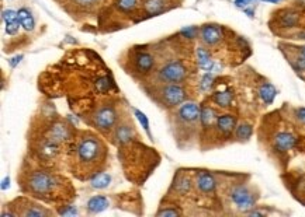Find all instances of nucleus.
<instances>
[{
	"instance_id": "obj_16",
	"label": "nucleus",
	"mask_w": 305,
	"mask_h": 217,
	"mask_svg": "<svg viewBox=\"0 0 305 217\" xmlns=\"http://www.w3.org/2000/svg\"><path fill=\"white\" fill-rule=\"evenodd\" d=\"M17 13H19V21L21 27L26 31H32L34 27H35V20L32 17L31 12L28 9H26V7H21Z\"/></svg>"
},
{
	"instance_id": "obj_33",
	"label": "nucleus",
	"mask_w": 305,
	"mask_h": 217,
	"mask_svg": "<svg viewBox=\"0 0 305 217\" xmlns=\"http://www.w3.org/2000/svg\"><path fill=\"white\" fill-rule=\"evenodd\" d=\"M21 58H23V56H16V58H13V59L10 61V66H12V68H14V66H16V65L20 62V59H21Z\"/></svg>"
},
{
	"instance_id": "obj_22",
	"label": "nucleus",
	"mask_w": 305,
	"mask_h": 217,
	"mask_svg": "<svg viewBox=\"0 0 305 217\" xmlns=\"http://www.w3.org/2000/svg\"><path fill=\"white\" fill-rule=\"evenodd\" d=\"M133 126H128V125H121L115 129V139H118L120 143H125L128 140L133 139Z\"/></svg>"
},
{
	"instance_id": "obj_15",
	"label": "nucleus",
	"mask_w": 305,
	"mask_h": 217,
	"mask_svg": "<svg viewBox=\"0 0 305 217\" xmlns=\"http://www.w3.org/2000/svg\"><path fill=\"white\" fill-rule=\"evenodd\" d=\"M135 65H137V69L142 72V73H146L149 72L153 66V56L151 53H146V52H141L137 55L135 58Z\"/></svg>"
},
{
	"instance_id": "obj_1",
	"label": "nucleus",
	"mask_w": 305,
	"mask_h": 217,
	"mask_svg": "<svg viewBox=\"0 0 305 217\" xmlns=\"http://www.w3.org/2000/svg\"><path fill=\"white\" fill-rule=\"evenodd\" d=\"M104 155H106V149L99 137L92 133H86L84 136L80 137L76 146L77 164L86 173L92 174V171H95L104 160Z\"/></svg>"
},
{
	"instance_id": "obj_7",
	"label": "nucleus",
	"mask_w": 305,
	"mask_h": 217,
	"mask_svg": "<svg viewBox=\"0 0 305 217\" xmlns=\"http://www.w3.org/2000/svg\"><path fill=\"white\" fill-rule=\"evenodd\" d=\"M297 144V137L294 133L288 130L277 132L273 137V149L279 153H286L288 150H292Z\"/></svg>"
},
{
	"instance_id": "obj_8",
	"label": "nucleus",
	"mask_w": 305,
	"mask_h": 217,
	"mask_svg": "<svg viewBox=\"0 0 305 217\" xmlns=\"http://www.w3.org/2000/svg\"><path fill=\"white\" fill-rule=\"evenodd\" d=\"M200 38H201L204 45H207V46H215V45H218V43L223 41V28H221L220 25L215 24L204 25L203 28L200 30Z\"/></svg>"
},
{
	"instance_id": "obj_23",
	"label": "nucleus",
	"mask_w": 305,
	"mask_h": 217,
	"mask_svg": "<svg viewBox=\"0 0 305 217\" xmlns=\"http://www.w3.org/2000/svg\"><path fill=\"white\" fill-rule=\"evenodd\" d=\"M110 181H111V178H110L108 174H97V175H95V178L92 180V186H93V188H97V189H104V188H107L108 186Z\"/></svg>"
},
{
	"instance_id": "obj_27",
	"label": "nucleus",
	"mask_w": 305,
	"mask_h": 217,
	"mask_svg": "<svg viewBox=\"0 0 305 217\" xmlns=\"http://www.w3.org/2000/svg\"><path fill=\"white\" fill-rule=\"evenodd\" d=\"M212 83H214V76L210 75V73H207V75L201 79L200 87H201L203 91H208V90L211 88V86H212Z\"/></svg>"
},
{
	"instance_id": "obj_4",
	"label": "nucleus",
	"mask_w": 305,
	"mask_h": 217,
	"mask_svg": "<svg viewBox=\"0 0 305 217\" xmlns=\"http://www.w3.org/2000/svg\"><path fill=\"white\" fill-rule=\"evenodd\" d=\"M162 102L166 104V106H176L182 104L186 99V91L185 88L179 84H165L160 87L159 91Z\"/></svg>"
},
{
	"instance_id": "obj_32",
	"label": "nucleus",
	"mask_w": 305,
	"mask_h": 217,
	"mask_svg": "<svg viewBox=\"0 0 305 217\" xmlns=\"http://www.w3.org/2000/svg\"><path fill=\"white\" fill-rule=\"evenodd\" d=\"M179 213L176 210H163L160 211L159 216H178Z\"/></svg>"
},
{
	"instance_id": "obj_30",
	"label": "nucleus",
	"mask_w": 305,
	"mask_h": 217,
	"mask_svg": "<svg viewBox=\"0 0 305 217\" xmlns=\"http://www.w3.org/2000/svg\"><path fill=\"white\" fill-rule=\"evenodd\" d=\"M294 117H295V119L298 121L299 124L305 125V108H297Z\"/></svg>"
},
{
	"instance_id": "obj_21",
	"label": "nucleus",
	"mask_w": 305,
	"mask_h": 217,
	"mask_svg": "<svg viewBox=\"0 0 305 217\" xmlns=\"http://www.w3.org/2000/svg\"><path fill=\"white\" fill-rule=\"evenodd\" d=\"M252 133H253L252 125L246 124V122L238 125V126L235 128V136L236 139L241 140V142H246V140H249L250 136H252Z\"/></svg>"
},
{
	"instance_id": "obj_28",
	"label": "nucleus",
	"mask_w": 305,
	"mask_h": 217,
	"mask_svg": "<svg viewBox=\"0 0 305 217\" xmlns=\"http://www.w3.org/2000/svg\"><path fill=\"white\" fill-rule=\"evenodd\" d=\"M135 115H137V118L140 119L142 128H144V129L149 133V122H148V118L145 117V114H142V112L138 111V110H135Z\"/></svg>"
},
{
	"instance_id": "obj_14",
	"label": "nucleus",
	"mask_w": 305,
	"mask_h": 217,
	"mask_svg": "<svg viewBox=\"0 0 305 217\" xmlns=\"http://www.w3.org/2000/svg\"><path fill=\"white\" fill-rule=\"evenodd\" d=\"M299 23V13L295 10H286L281 13L279 19V25L281 28H294Z\"/></svg>"
},
{
	"instance_id": "obj_10",
	"label": "nucleus",
	"mask_w": 305,
	"mask_h": 217,
	"mask_svg": "<svg viewBox=\"0 0 305 217\" xmlns=\"http://www.w3.org/2000/svg\"><path fill=\"white\" fill-rule=\"evenodd\" d=\"M2 17H3V21L6 25V32L9 35H14L19 31L20 25H21L19 21V13L14 12L12 9H7V10H3Z\"/></svg>"
},
{
	"instance_id": "obj_18",
	"label": "nucleus",
	"mask_w": 305,
	"mask_h": 217,
	"mask_svg": "<svg viewBox=\"0 0 305 217\" xmlns=\"http://www.w3.org/2000/svg\"><path fill=\"white\" fill-rule=\"evenodd\" d=\"M108 207V199L106 196H93L88 202V209L92 213H100Z\"/></svg>"
},
{
	"instance_id": "obj_31",
	"label": "nucleus",
	"mask_w": 305,
	"mask_h": 217,
	"mask_svg": "<svg viewBox=\"0 0 305 217\" xmlns=\"http://www.w3.org/2000/svg\"><path fill=\"white\" fill-rule=\"evenodd\" d=\"M100 0H75V3L76 5H79V6L82 7H90V6H95V5H97Z\"/></svg>"
},
{
	"instance_id": "obj_3",
	"label": "nucleus",
	"mask_w": 305,
	"mask_h": 217,
	"mask_svg": "<svg viewBox=\"0 0 305 217\" xmlns=\"http://www.w3.org/2000/svg\"><path fill=\"white\" fill-rule=\"evenodd\" d=\"M231 202L242 211H250L256 203V196L245 185H236L229 192Z\"/></svg>"
},
{
	"instance_id": "obj_20",
	"label": "nucleus",
	"mask_w": 305,
	"mask_h": 217,
	"mask_svg": "<svg viewBox=\"0 0 305 217\" xmlns=\"http://www.w3.org/2000/svg\"><path fill=\"white\" fill-rule=\"evenodd\" d=\"M216 114L215 111L210 108V106H204L203 110H201V114H200V121H201V125H203L204 128H210L212 126L214 122H216Z\"/></svg>"
},
{
	"instance_id": "obj_29",
	"label": "nucleus",
	"mask_w": 305,
	"mask_h": 217,
	"mask_svg": "<svg viewBox=\"0 0 305 217\" xmlns=\"http://www.w3.org/2000/svg\"><path fill=\"white\" fill-rule=\"evenodd\" d=\"M198 30L196 27H187L185 30H182V35H185V38H189V39H193V38L197 37Z\"/></svg>"
},
{
	"instance_id": "obj_13",
	"label": "nucleus",
	"mask_w": 305,
	"mask_h": 217,
	"mask_svg": "<svg viewBox=\"0 0 305 217\" xmlns=\"http://www.w3.org/2000/svg\"><path fill=\"white\" fill-rule=\"evenodd\" d=\"M196 55H197V63L200 68L203 70H207V72H212L214 70V66L215 63L211 59L208 50L203 48V46H198L197 50H196Z\"/></svg>"
},
{
	"instance_id": "obj_36",
	"label": "nucleus",
	"mask_w": 305,
	"mask_h": 217,
	"mask_svg": "<svg viewBox=\"0 0 305 217\" xmlns=\"http://www.w3.org/2000/svg\"><path fill=\"white\" fill-rule=\"evenodd\" d=\"M297 52H298L299 55H302L305 58V45H302V46L297 48Z\"/></svg>"
},
{
	"instance_id": "obj_11",
	"label": "nucleus",
	"mask_w": 305,
	"mask_h": 217,
	"mask_svg": "<svg viewBox=\"0 0 305 217\" xmlns=\"http://www.w3.org/2000/svg\"><path fill=\"white\" fill-rule=\"evenodd\" d=\"M197 188L203 193H211L215 191L216 188V181L214 178V175H211L210 173H200L197 175V180H196Z\"/></svg>"
},
{
	"instance_id": "obj_24",
	"label": "nucleus",
	"mask_w": 305,
	"mask_h": 217,
	"mask_svg": "<svg viewBox=\"0 0 305 217\" xmlns=\"http://www.w3.org/2000/svg\"><path fill=\"white\" fill-rule=\"evenodd\" d=\"M145 9L149 14H159L163 12V2L162 0H148Z\"/></svg>"
},
{
	"instance_id": "obj_9",
	"label": "nucleus",
	"mask_w": 305,
	"mask_h": 217,
	"mask_svg": "<svg viewBox=\"0 0 305 217\" xmlns=\"http://www.w3.org/2000/svg\"><path fill=\"white\" fill-rule=\"evenodd\" d=\"M200 114H201V110L197 104L186 102L179 110V118L186 124H191V122H196L197 119H200Z\"/></svg>"
},
{
	"instance_id": "obj_17",
	"label": "nucleus",
	"mask_w": 305,
	"mask_h": 217,
	"mask_svg": "<svg viewBox=\"0 0 305 217\" xmlns=\"http://www.w3.org/2000/svg\"><path fill=\"white\" fill-rule=\"evenodd\" d=\"M276 94H277V90L274 88L273 84H270V83H265V84H262L260 88H259V97L262 98V101L269 105V104H272L276 98Z\"/></svg>"
},
{
	"instance_id": "obj_12",
	"label": "nucleus",
	"mask_w": 305,
	"mask_h": 217,
	"mask_svg": "<svg viewBox=\"0 0 305 217\" xmlns=\"http://www.w3.org/2000/svg\"><path fill=\"white\" fill-rule=\"evenodd\" d=\"M216 129L220 130L223 135H229L232 130H235L236 128V118L234 115H229V114H225V115H221L216 118Z\"/></svg>"
},
{
	"instance_id": "obj_6",
	"label": "nucleus",
	"mask_w": 305,
	"mask_h": 217,
	"mask_svg": "<svg viewBox=\"0 0 305 217\" xmlns=\"http://www.w3.org/2000/svg\"><path fill=\"white\" fill-rule=\"evenodd\" d=\"M115 119H117V117H115V112L111 106H102L95 114L93 122H95V126L97 129L106 132V130L113 129Z\"/></svg>"
},
{
	"instance_id": "obj_34",
	"label": "nucleus",
	"mask_w": 305,
	"mask_h": 217,
	"mask_svg": "<svg viewBox=\"0 0 305 217\" xmlns=\"http://www.w3.org/2000/svg\"><path fill=\"white\" fill-rule=\"evenodd\" d=\"M243 12L246 13L249 17H253V16H254V9H250V7H246V9H243Z\"/></svg>"
},
{
	"instance_id": "obj_37",
	"label": "nucleus",
	"mask_w": 305,
	"mask_h": 217,
	"mask_svg": "<svg viewBox=\"0 0 305 217\" xmlns=\"http://www.w3.org/2000/svg\"><path fill=\"white\" fill-rule=\"evenodd\" d=\"M262 2H267V3H279L281 0H262Z\"/></svg>"
},
{
	"instance_id": "obj_25",
	"label": "nucleus",
	"mask_w": 305,
	"mask_h": 217,
	"mask_svg": "<svg viewBox=\"0 0 305 217\" xmlns=\"http://www.w3.org/2000/svg\"><path fill=\"white\" fill-rule=\"evenodd\" d=\"M138 6V0H117V7L121 12H134Z\"/></svg>"
},
{
	"instance_id": "obj_19",
	"label": "nucleus",
	"mask_w": 305,
	"mask_h": 217,
	"mask_svg": "<svg viewBox=\"0 0 305 217\" xmlns=\"http://www.w3.org/2000/svg\"><path fill=\"white\" fill-rule=\"evenodd\" d=\"M232 98H234V94L231 90H224V91H218L214 94V102L216 105L221 106V108H228L232 104Z\"/></svg>"
},
{
	"instance_id": "obj_5",
	"label": "nucleus",
	"mask_w": 305,
	"mask_h": 217,
	"mask_svg": "<svg viewBox=\"0 0 305 217\" xmlns=\"http://www.w3.org/2000/svg\"><path fill=\"white\" fill-rule=\"evenodd\" d=\"M187 76V69L182 62H173L166 63L163 68L159 70V77L163 81H169V83H180L183 81Z\"/></svg>"
},
{
	"instance_id": "obj_26",
	"label": "nucleus",
	"mask_w": 305,
	"mask_h": 217,
	"mask_svg": "<svg viewBox=\"0 0 305 217\" xmlns=\"http://www.w3.org/2000/svg\"><path fill=\"white\" fill-rule=\"evenodd\" d=\"M292 68L295 69L297 72H305V58L302 55H299L298 52L292 59Z\"/></svg>"
},
{
	"instance_id": "obj_2",
	"label": "nucleus",
	"mask_w": 305,
	"mask_h": 217,
	"mask_svg": "<svg viewBox=\"0 0 305 217\" xmlns=\"http://www.w3.org/2000/svg\"><path fill=\"white\" fill-rule=\"evenodd\" d=\"M27 185H28V191L32 195L42 199H50L62 186V180L58 175H54V174L37 171L28 178Z\"/></svg>"
},
{
	"instance_id": "obj_35",
	"label": "nucleus",
	"mask_w": 305,
	"mask_h": 217,
	"mask_svg": "<svg viewBox=\"0 0 305 217\" xmlns=\"http://www.w3.org/2000/svg\"><path fill=\"white\" fill-rule=\"evenodd\" d=\"M250 216H265V213L263 211H257V210H253V211H248Z\"/></svg>"
}]
</instances>
